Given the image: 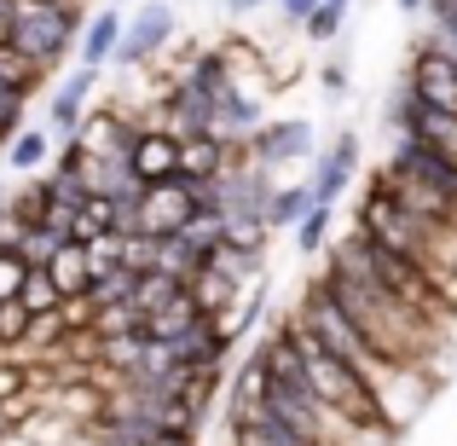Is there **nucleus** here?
Listing matches in <instances>:
<instances>
[{
  "label": "nucleus",
  "instance_id": "obj_22",
  "mask_svg": "<svg viewBox=\"0 0 457 446\" xmlns=\"http://www.w3.org/2000/svg\"><path fill=\"white\" fill-rule=\"evenodd\" d=\"M23 279H29V261H23L12 244H0V301H18Z\"/></svg>",
  "mask_w": 457,
  "mask_h": 446
},
{
  "label": "nucleus",
  "instance_id": "obj_8",
  "mask_svg": "<svg viewBox=\"0 0 457 446\" xmlns=\"http://www.w3.org/2000/svg\"><path fill=\"white\" fill-rule=\"evenodd\" d=\"M128 163H134L139 186H162V180H179V134L156 128L151 116H139L134 146H128Z\"/></svg>",
  "mask_w": 457,
  "mask_h": 446
},
{
  "label": "nucleus",
  "instance_id": "obj_29",
  "mask_svg": "<svg viewBox=\"0 0 457 446\" xmlns=\"http://www.w3.org/2000/svg\"><path fill=\"white\" fill-rule=\"evenodd\" d=\"M324 6H336V12H353V0H324Z\"/></svg>",
  "mask_w": 457,
  "mask_h": 446
},
{
  "label": "nucleus",
  "instance_id": "obj_25",
  "mask_svg": "<svg viewBox=\"0 0 457 446\" xmlns=\"http://www.w3.org/2000/svg\"><path fill=\"white\" fill-rule=\"evenodd\" d=\"M319 81H324V93H347V64H342V58H330V64L319 70Z\"/></svg>",
  "mask_w": 457,
  "mask_h": 446
},
{
  "label": "nucleus",
  "instance_id": "obj_5",
  "mask_svg": "<svg viewBox=\"0 0 457 446\" xmlns=\"http://www.w3.org/2000/svg\"><path fill=\"white\" fill-rule=\"evenodd\" d=\"M319 146V134H312V122L307 116H284V122H261L255 134L244 139V151H249V163H261V168H290V163H307V156H319L312 151Z\"/></svg>",
  "mask_w": 457,
  "mask_h": 446
},
{
  "label": "nucleus",
  "instance_id": "obj_13",
  "mask_svg": "<svg viewBox=\"0 0 457 446\" xmlns=\"http://www.w3.org/2000/svg\"><path fill=\"white\" fill-rule=\"evenodd\" d=\"M307 209H312V186L307 180H278L272 198H267V226L272 232H295V226L307 221Z\"/></svg>",
  "mask_w": 457,
  "mask_h": 446
},
{
  "label": "nucleus",
  "instance_id": "obj_9",
  "mask_svg": "<svg viewBox=\"0 0 457 446\" xmlns=\"http://www.w3.org/2000/svg\"><path fill=\"white\" fill-rule=\"evenodd\" d=\"M353 174H359V134H336L330 151H319V163H312V174H307L312 203L336 209V203L347 198V186H353Z\"/></svg>",
  "mask_w": 457,
  "mask_h": 446
},
{
  "label": "nucleus",
  "instance_id": "obj_12",
  "mask_svg": "<svg viewBox=\"0 0 457 446\" xmlns=\"http://www.w3.org/2000/svg\"><path fill=\"white\" fill-rule=\"evenodd\" d=\"M53 146H58V139L46 134V122H23L18 134L6 139V151H0V156H6V168H12V174H41V168L58 156Z\"/></svg>",
  "mask_w": 457,
  "mask_h": 446
},
{
  "label": "nucleus",
  "instance_id": "obj_20",
  "mask_svg": "<svg viewBox=\"0 0 457 446\" xmlns=\"http://www.w3.org/2000/svg\"><path fill=\"white\" fill-rule=\"evenodd\" d=\"M330 215H336V209H324V203H312V209H307V221L295 226V249H302V256H324V238H330Z\"/></svg>",
  "mask_w": 457,
  "mask_h": 446
},
{
  "label": "nucleus",
  "instance_id": "obj_2",
  "mask_svg": "<svg viewBox=\"0 0 457 446\" xmlns=\"http://www.w3.org/2000/svg\"><path fill=\"white\" fill-rule=\"evenodd\" d=\"M81 23H87V6L81 0H18V35H12V53L41 64L53 76L81 41Z\"/></svg>",
  "mask_w": 457,
  "mask_h": 446
},
{
  "label": "nucleus",
  "instance_id": "obj_4",
  "mask_svg": "<svg viewBox=\"0 0 457 446\" xmlns=\"http://www.w3.org/2000/svg\"><path fill=\"white\" fill-rule=\"evenodd\" d=\"M179 18L168 0H145V6L128 12V29H122V46H116V64L134 70V64H156V58L168 53V41H174Z\"/></svg>",
  "mask_w": 457,
  "mask_h": 446
},
{
  "label": "nucleus",
  "instance_id": "obj_15",
  "mask_svg": "<svg viewBox=\"0 0 457 446\" xmlns=\"http://www.w3.org/2000/svg\"><path fill=\"white\" fill-rule=\"evenodd\" d=\"M46 273H53V284L64 290V301L70 296H87V284H93V261H87V244H58V256L46 261Z\"/></svg>",
  "mask_w": 457,
  "mask_h": 446
},
{
  "label": "nucleus",
  "instance_id": "obj_19",
  "mask_svg": "<svg viewBox=\"0 0 457 446\" xmlns=\"http://www.w3.org/2000/svg\"><path fill=\"white\" fill-rule=\"evenodd\" d=\"M139 324H145L139 301H111V307L93 313V331H99V336H128V331H139Z\"/></svg>",
  "mask_w": 457,
  "mask_h": 446
},
{
  "label": "nucleus",
  "instance_id": "obj_11",
  "mask_svg": "<svg viewBox=\"0 0 457 446\" xmlns=\"http://www.w3.org/2000/svg\"><path fill=\"white\" fill-rule=\"evenodd\" d=\"M122 29H128V6H99V12H87V23H81V41H76V58L87 70H104V64H116V46H122Z\"/></svg>",
  "mask_w": 457,
  "mask_h": 446
},
{
  "label": "nucleus",
  "instance_id": "obj_21",
  "mask_svg": "<svg viewBox=\"0 0 457 446\" xmlns=\"http://www.w3.org/2000/svg\"><path fill=\"white\" fill-rule=\"evenodd\" d=\"M342 29H347V12H336V6H319V12H312V18L302 23V35H307L312 46H330Z\"/></svg>",
  "mask_w": 457,
  "mask_h": 446
},
{
  "label": "nucleus",
  "instance_id": "obj_14",
  "mask_svg": "<svg viewBox=\"0 0 457 446\" xmlns=\"http://www.w3.org/2000/svg\"><path fill=\"white\" fill-rule=\"evenodd\" d=\"M104 232H122V203L93 191L81 209H70V238H76V244H93V238H104Z\"/></svg>",
  "mask_w": 457,
  "mask_h": 446
},
{
  "label": "nucleus",
  "instance_id": "obj_17",
  "mask_svg": "<svg viewBox=\"0 0 457 446\" xmlns=\"http://www.w3.org/2000/svg\"><path fill=\"white\" fill-rule=\"evenodd\" d=\"M18 301H23L29 313H53V307H64V290L53 284V273H46V267H29V279H23Z\"/></svg>",
  "mask_w": 457,
  "mask_h": 446
},
{
  "label": "nucleus",
  "instance_id": "obj_7",
  "mask_svg": "<svg viewBox=\"0 0 457 446\" xmlns=\"http://www.w3.org/2000/svg\"><path fill=\"white\" fill-rule=\"evenodd\" d=\"M394 134H411V139H423V146H435V151H446L452 163H457V116L452 111H435V105H423V99H411V93H394Z\"/></svg>",
  "mask_w": 457,
  "mask_h": 446
},
{
  "label": "nucleus",
  "instance_id": "obj_16",
  "mask_svg": "<svg viewBox=\"0 0 457 446\" xmlns=\"http://www.w3.org/2000/svg\"><path fill=\"white\" fill-rule=\"evenodd\" d=\"M197 319H203V307L191 301V290H179L174 301H168V307H156L151 319H145V331L156 336V342H179V336H186Z\"/></svg>",
  "mask_w": 457,
  "mask_h": 446
},
{
  "label": "nucleus",
  "instance_id": "obj_1",
  "mask_svg": "<svg viewBox=\"0 0 457 446\" xmlns=\"http://www.w3.org/2000/svg\"><path fill=\"white\" fill-rule=\"evenodd\" d=\"M284 319H290V336H295V348H302V366H307L312 394H319L324 406H336L347 424L370 429V435H400V429L388 424V412H382V400H377V389H370L365 371H359L353 359H342L336 348H324L319 336L295 319V313H284Z\"/></svg>",
  "mask_w": 457,
  "mask_h": 446
},
{
  "label": "nucleus",
  "instance_id": "obj_10",
  "mask_svg": "<svg viewBox=\"0 0 457 446\" xmlns=\"http://www.w3.org/2000/svg\"><path fill=\"white\" fill-rule=\"evenodd\" d=\"M93 88H99V70H87V64L70 70V76L53 88V105H46L41 122H46V134H53L58 146H64V139H76V128L87 122V99H93Z\"/></svg>",
  "mask_w": 457,
  "mask_h": 446
},
{
  "label": "nucleus",
  "instance_id": "obj_28",
  "mask_svg": "<svg viewBox=\"0 0 457 446\" xmlns=\"http://www.w3.org/2000/svg\"><path fill=\"white\" fill-rule=\"evenodd\" d=\"M0 446H35V441H23V435H18V429H12V435H6V441H0Z\"/></svg>",
  "mask_w": 457,
  "mask_h": 446
},
{
  "label": "nucleus",
  "instance_id": "obj_3",
  "mask_svg": "<svg viewBox=\"0 0 457 446\" xmlns=\"http://www.w3.org/2000/svg\"><path fill=\"white\" fill-rule=\"evenodd\" d=\"M197 221V203H191V180H162L145 186L139 203H122V232H145V238H174Z\"/></svg>",
  "mask_w": 457,
  "mask_h": 446
},
{
  "label": "nucleus",
  "instance_id": "obj_24",
  "mask_svg": "<svg viewBox=\"0 0 457 446\" xmlns=\"http://www.w3.org/2000/svg\"><path fill=\"white\" fill-rule=\"evenodd\" d=\"M319 6H324V0H272V18L290 23V29H302V23H307Z\"/></svg>",
  "mask_w": 457,
  "mask_h": 446
},
{
  "label": "nucleus",
  "instance_id": "obj_18",
  "mask_svg": "<svg viewBox=\"0 0 457 446\" xmlns=\"http://www.w3.org/2000/svg\"><path fill=\"white\" fill-rule=\"evenodd\" d=\"M179 290H186V284H179L174 273H139V290H134V301H139V313L151 319V313H156V307H168V301H174Z\"/></svg>",
  "mask_w": 457,
  "mask_h": 446
},
{
  "label": "nucleus",
  "instance_id": "obj_6",
  "mask_svg": "<svg viewBox=\"0 0 457 446\" xmlns=\"http://www.w3.org/2000/svg\"><path fill=\"white\" fill-rule=\"evenodd\" d=\"M405 93L423 105H435V111H452L457 116V58L446 46H428L417 41L411 46V64H405Z\"/></svg>",
  "mask_w": 457,
  "mask_h": 446
},
{
  "label": "nucleus",
  "instance_id": "obj_23",
  "mask_svg": "<svg viewBox=\"0 0 457 446\" xmlns=\"http://www.w3.org/2000/svg\"><path fill=\"white\" fill-rule=\"evenodd\" d=\"M23 331H29V307L23 301H0V354H12L23 342Z\"/></svg>",
  "mask_w": 457,
  "mask_h": 446
},
{
  "label": "nucleus",
  "instance_id": "obj_27",
  "mask_svg": "<svg viewBox=\"0 0 457 446\" xmlns=\"http://www.w3.org/2000/svg\"><path fill=\"white\" fill-rule=\"evenodd\" d=\"M394 6H400V12H423L428 0H394Z\"/></svg>",
  "mask_w": 457,
  "mask_h": 446
},
{
  "label": "nucleus",
  "instance_id": "obj_26",
  "mask_svg": "<svg viewBox=\"0 0 457 446\" xmlns=\"http://www.w3.org/2000/svg\"><path fill=\"white\" fill-rule=\"evenodd\" d=\"M12 429H18V417H12V406H6V400H0V441H6V435H12Z\"/></svg>",
  "mask_w": 457,
  "mask_h": 446
}]
</instances>
